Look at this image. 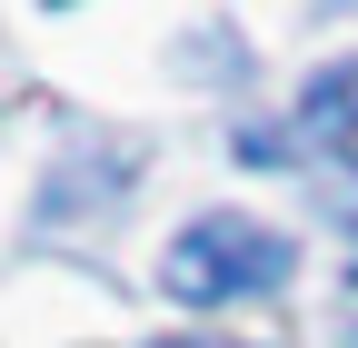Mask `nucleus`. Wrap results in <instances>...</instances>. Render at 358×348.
<instances>
[{"label":"nucleus","instance_id":"39448f33","mask_svg":"<svg viewBox=\"0 0 358 348\" xmlns=\"http://www.w3.org/2000/svg\"><path fill=\"white\" fill-rule=\"evenodd\" d=\"M50 10H70V0H50Z\"/></svg>","mask_w":358,"mask_h":348},{"label":"nucleus","instance_id":"20e7f679","mask_svg":"<svg viewBox=\"0 0 358 348\" xmlns=\"http://www.w3.org/2000/svg\"><path fill=\"white\" fill-rule=\"evenodd\" d=\"M348 279H358V229H348Z\"/></svg>","mask_w":358,"mask_h":348},{"label":"nucleus","instance_id":"f03ea898","mask_svg":"<svg viewBox=\"0 0 358 348\" xmlns=\"http://www.w3.org/2000/svg\"><path fill=\"white\" fill-rule=\"evenodd\" d=\"M299 140H308V150H338V159H358V60L319 70V80L299 90Z\"/></svg>","mask_w":358,"mask_h":348},{"label":"nucleus","instance_id":"7ed1b4c3","mask_svg":"<svg viewBox=\"0 0 358 348\" xmlns=\"http://www.w3.org/2000/svg\"><path fill=\"white\" fill-rule=\"evenodd\" d=\"M159 348H239V338H159Z\"/></svg>","mask_w":358,"mask_h":348},{"label":"nucleus","instance_id":"f257e3e1","mask_svg":"<svg viewBox=\"0 0 358 348\" xmlns=\"http://www.w3.org/2000/svg\"><path fill=\"white\" fill-rule=\"evenodd\" d=\"M159 279H169L179 309H229V298L289 289L299 279V249H289V229H259V219H239V209H209V219H189L169 239Z\"/></svg>","mask_w":358,"mask_h":348}]
</instances>
